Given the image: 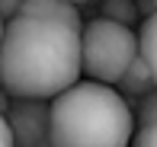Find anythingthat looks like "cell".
<instances>
[{
    "label": "cell",
    "mask_w": 157,
    "mask_h": 147,
    "mask_svg": "<svg viewBox=\"0 0 157 147\" xmlns=\"http://www.w3.org/2000/svg\"><path fill=\"white\" fill-rule=\"evenodd\" d=\"M80 32L55 19L13 16L0 39V83L10 96L55 99L80 80Z\"/></svg>",
    "instance_id": "obj_1"
},
{
    "label": "cell",
    "mask_w": 157,
    "mask_h": 147,
    "mask_svg": "<svg viewBox=\"0 0 157 147\" xmlns=\"http://www.w3.org/2000/svg\"><path fill=\"white\" fill-rule=\"evenodd\" d=\"M135 112L109 83L77 80L52 99L55 147H128Z\"/></svg>",
    "instance_id": "obj_2"
},
{
    "label": "cell",
    "mask_w": 157,
    "mask_h": 147,
    "mask_svg": "<svg viewBox=\"0 0 157 147\" xmlns=\"http://www.w3.org/2000/svg\"><path fill=\"white\" fill-rule=\"evenodd\" d=\"M138 54H141V45H138V32L132 26L112 23L103 16L87 19L80 32V67L87 80L116 86Z\"/></svg>",
    "instance_id": "obj_3"
},
{
    "label": "cell",
    "mask_w": 157,
    "mask_h": 147,
    "mask_svg": "<svg viewBox=\"0 0 157 147\" xmlns=\"http://www.w3.org/2000/svg\"><path fill=\"white\" fill-rule=\"evenodd\" d=\"M6 122H10L13 147H55V141H52V99L13 96Z\"/></svg>",
    "instance_id": "obj_4"
},
{
    "label": "cell",
    "mask_w": 157,
    "mask_h": 147,
    "mask_svg": "<svg viewBox=\"0 0 157 147\" xmlns=\"http://www.w3.org/2000/svg\"><path fill=\"white\" fill-rule=\"evenodd\" d=\"M19 16H35V19H55V23H64L71 26V29L83 32V13L77 3H71V0H26L23 10H19Z\"/></svg>",
    "instance_id": "obj_5"
},
{
    "label": "cell",
    "mask_w": 157,
    "mask_h": 147,
    "mask_svg": "<svg viewBox=\"0 0 157 147\" xmlns=\"http://www.w3.org/2000/svg\"><path fill=\"white\" fill-rule=\"evenodd\" d=\"M116 90L125 96V102H128V106H138V102L144 99L147 93H154V90H157V80H154L151 67H147V61L141 58V54L132 61V67L122 74V80L116 83Z\"/></svg>",
    "instance_id": "obj_6"
},
{
    "label": "cell",
    "mask_w": 157,
    "mask_h": 147,
    "mask_svg": "<svg viewBox=\"0 0 157 147\" xmlns=\"http://www.w3.org/2000/svg\"><path fill=\"white\" fill-rule=\"evenodd\" d=\"M93 3L103 19H112V23H122V26L138 23V3L135 0H93Z\"/></svg>",
    "instance_id": "obj_7"
},
{
    "label": "cell",
    "mask_w": 157,
    "mask_h": 147,
    "mask_svg": "<svg viewBox=\"0 0 157 147\" xmlns=\"http://www.w3.org/2000/svg\"><path fill=\"white\" fill-rule=\"evenodd\" d=\"M138 45H141V58L147 61V67H151V74L157 80V13L144 16L141 32H138Z\"/></svg>",
    "instance_id": "obj_8"
},
{
    "label": "cell",
    "mask_w": 157,
    "mask_h": 147,
    "mask_svg": "<svg viewBox=\"0 0 157 147\" xmlns=\"http://www.w3.org/2000/svg\"><path fill=\"white\" fill-rule=\"evenodd\" d=\"M135 125L144 128V125H157V90L147 93L144 99L135 106Z\"/></svg>",
    "instance_id": "obj_9"
},
{
    "label": "cell",
    "mask_w": 157,
    "mask_h": 147,
    "mask_svg": "<svg viewBox=\"0 0 157 147\" xmlns=\"http://www.w3.org/2000/svg\"><path fill=\"white\" fill-rule=\"evenodd\" d=\"M132 147H157V125H144V128L135 131Z\"/></svg>",
    "instance_id": "obj_10"
},
{
    "label": "cell",
    "mask_w": 157,
    "mask_h": 147,
    "mask_svg": "<svg viewBox=\"0 0 157 147\" xmlns=\"http://www.w3.org/2000/svg\"><path fill=\"white\" fill-rule=\"evenodd\" d=\"M23 3L26 0H0V16L10 23L13 16H19V10H23Z\"/></svg>",
    "instance_id": "obj_11"
},
{
    "label": "cell",
    "mask_w": 157,
    "mask_h": 147,
    "mask_svg": "<svg viewBox=\"0 0 157 147\" xmlns=\"http://www.w3.org/2000/svg\"><path fill=\"white\" fill-rule=\"evenodd\" d=\"M0 147H13V134H10V122H6V115H0Z\"/></svg>",
    "instance_id": "obj_12"
},
{
    "label": "cell",
    "mask_w": 157,
    "mask_h": 147,
    "mask_svg": "<svg viewBox=\"0 0 157 147\" xmlns=\"http://www.w3.org/2000/svg\"><path fill=\"white\" fill-rule=\"evenodd\" d=\"M10 102H13V96H10V90L0 83V115H6L10 112Z\"/></svg>",
    "instance_id": "obj_13"
},
{
    "label": "cell",
    "mask_w": 157,
    "mask_h": 147,
    "mask_svg": "<svg viewBox=\"0 0 157 147\" xmlns=\"http://www.w3.org/2000/svg\"><path fill=\"white\" fill-rule=\"evenodd\" d=\"M71 3H77V6H87V3H93V0H71Z\"/></svg>",
    "instance_id": "obj_14"
},
{
    "label": "cell",
    "mask_w": 157,
    "mask_h": 147,
    "mask_svg": "<svg viewBox=\"0 0 157 147\" xmlns=\"http://www.w3.org/2000/svg\"><path fill=\"white\" fill-rule=\"evenodd\" d=\"M3 26H6V19H3V16H0V39H3Z\"/></svg>",
    "instance_id": "obj_15"
},
{
    "label": "cell",
    "mask_w": 157,
    "mask_h": 147,
    "mask_svg": "<svg viewBox=\"0 0 157 147\" xmlns=\"http://www.w3.org/2000/svg\"><path fill=\"white\" fill-rule=\"evenodd\" d=\"M151 10H154V13H157V0H151Z\"/></svg>",
    "instance_id": "obj_16"
}]
</instances>
